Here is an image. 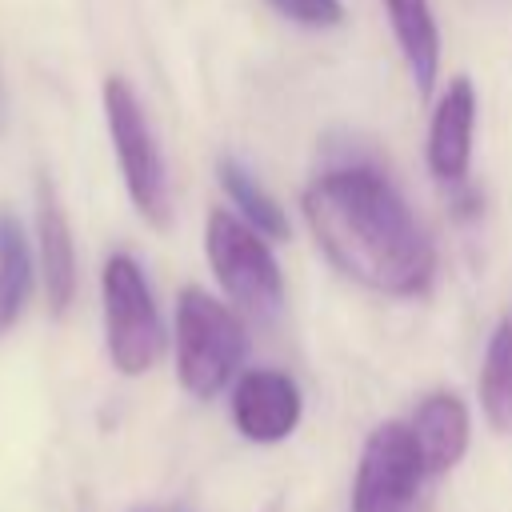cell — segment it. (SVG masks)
Listing matches in <instances>:
<instances>
[{
    "instance_id": "obj_6",
    "label": "cell",
    "mask_w": 512,
    "mask_h": 512,
    "mask_svg": "<svg viewBox=\"0 0 512 512\" xmlns=\"http://www.w3.org/2000/svg\"><path fill=\"white\" fill-rule=\"evenodd\" d=\"M424 476L428 472L420 464L412 428L400 420H384L360 448L348 512H412Z\"/></svg>"
},
{
    "instance_id": "obj_3",
    "label": "cell",
    "mask_w": 512,
    "mask_h": 512,
    "mask_svg": "<svg viewBox=\"0 0 512 512\" xmlns=\"http://www.w3.org/2000/svg\"><path fill=\"white\" fill-rule=\"evenodd\" d=\"M204 252L216 284L236 312L268 324L284 312V276L272 256V240L228 208H212L204 220Z\"/></svg>"
},
{
    "instance_id": "obj_11",
    "label": "cell",
    "mask_w": 512,
    "mask_h": 512,
    "mask_svg": "<svg viewBox=\"0 0 512 512\" xmlns=\"http://www.w3.org/2000/svg\"><path fill=\"white\" fill-rule=\"evenodd\" d=\"M384 16L392 24L396 48L408 64L412 84L428 96L436 76H440V28H436V12L432 0H380Z\"/></svg>"
},
{
    "instance_id": "obj_10",
    "label": "cell",
    "mask_w": 512,
    "mask_h": 512,
    "mask_svg": "<svg viewBox=\"0 0 512 512\" xmlns=\"http://www.w3.org/2000/svg\"><path fill=\"white\" fill-rule=\"evenodd\" d=\"M36 248H40V280H44L48 308L60 316L76 296V244H72L68 216L48 180H40L36 188Z\"/></svg>"
},
{
    "instance_id": "obj_5",
    "label": "cell",
    "mask_w": 512,
    "mask_h": 512,
    "mask_svg": "<svg viewBox=\"0 0 512 512\" xmlns=\"http://www.w3.org/2000/svg\"><path fill=\"white\" fill-rule=\"evenodd\" d=\"M104 120H108V136L116 148V164L124 176V188L136 204V212L164 228L168 224V168H164V152L152 136V124L140 108V96L132 92V84L124 76H108L104 80Z\"/></svg>"
},
{
    "instance_id": "obj_12",
    "label": "cell",
    "mask_w": 512,
    "mask_h": 512,
    "mask_svg": "<svg viewBox=\"0 0 512 512\" xmlns=\"http://www.w3.org/2000/svg\"><path fill=\"white\" fill-rule=\"evenodd\" d=\"M32 248L24 236V224L0 208V336L16 328V320L28 308L32 296Z\"/></svg>"
},
{
    "instance_id": "obj_2",
    "label": "cell",
    "mask_w": 512,
    "mask_h": 512,
    "mask_svg": "<svg viewBox=\"0 0 512 512\" xmlns=\"http://www.w3.org/2000/svg\"><path fill=\"white\" fill-rule=\"evenodd\" d=\"M248 352L240 312L212 292L188 284L176 296V376L196 400H212L232 384Z\"/></svg>"
},
{
    "instance_id": "obj_9",
    "label": "cell",
    "mask_w": 512,
    "mask_h": 512,
    "mask_svg": "<svg viewBox=\"0 0 512 512\" xmlns=\"http://www.w3.org/2000/svg\"><path fill=\"white\" fill-rule=\"evenodd\" d=\"M408 428H412V440H416V452H420V464L428 476L456 468L468 452V440H472V416L456 392L424 396L416 404Z\"/></svg>"
},
{
    "instance_id": "obj_7",
    "label": "cell",
    "mask_w": 512,
    "mask_h": 512,
    "mask_svg": "<svg viewBox=\"0 0 512 512\" xmlns=\"http://www.w3.org/2000/svg\"><path fill=\"white\" fill-rule=\"evenodd\" d=\"M304 416L300 384L280 368H248L232 384V424L252 444H280Z\"/></svg>"
},
{
    "instance_id": "obj_1",
    "label": "cell",
    "mask_w": 512,
    "mask_h": 512,
    "mask_svg": "<svg viewBox=\"0 0 512 512\" xmlns=\"http://www.w3.org/2000/svg\"><path fill=\"white\" fill-rule=\"evenodd\" d=\"M304 220L316 248L356 284L380 296H420L436 252L396 184L372 164H340L304 188Z\"/></svg>"
},
{
    "instance_id": "obj_8",
    "label": "cell",
    "mask_w": 512,
    "mask_h": 512,
    "mask_svg": "<svg viewBox=\"0 0 512 512\" xmlns=\"http://www.w3.org/2000/svg\"><path fill=\"white\" fill-rule=\"evenodd\" d=\"M472 132H476V92L468 76H452L444 96L436 100V112L428 120V168L444 184H464L472 164Z\"/></svg>"
},
{
    "instance_id": "obj_14",
    "label": "cell",
    "mask_w": 512,
    "mask_h": 512,
    "mask_svg": "<svg viewBox=\"0 0 512 512\" xmlns=\"http://www.w3.org/2000/svg\"><path fill=\"white\" fill-rule=\"evenodd\" d=\"M216 180H220L224 196L232 200L236 216L248 220L260 236H268V240H284V236H288V216H284V208L256 184V176H252L240 160L220 156V160H216Z\"/></svg>"
},
{
    "instance_id": "obj_13",
    "label": "cell",
    "mask_w": 512,
    "mask_h": 512,
    "mask_svg": "<svg viewBox=\"0 0 512 512\" xmlns=\"http://www.w3.org/2000/svg\"><path fill=\"white\" fill-rule=\"evenodd\" d=\"M480 408L496 432L512 436V312H504L488 336L480 364Z\"/></svg>"
},
{
    "instance_id": "obj_15",
    "label": "cell",
    "mask_w": 512,
    "mask_h": 512,
    "mask_svg": "<svg viewBox=\"0 0 512 512\" xmlns=\"http://www.w3.org/2000/svg\"><path fill=\"white\" fill-rule=\"evenodd\" d=\"M284 20L300 28H340L344 24V4L340 0H268Z\"/></svg>"
},
{
    "instance_id": "obj_4",
    "label": "cell",
    "mask_w": 512,
    "mask_h": 512,
    "mask_svg": "<svg viewBox=\"0 0 512 512\" xmlns=\"http://www.w3.org/2000/svg\"><path fill=\"white\" fill-rule=\"evenodd\" d=\"M104 344L120 376H144L164 356V320L144 268L128 252H112L100 272Z\"/></svg>"
}]
</instances>
